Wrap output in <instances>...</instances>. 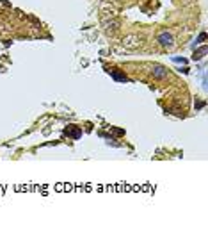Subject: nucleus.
Listing matches in <instances>:
<instances>
[{
  "label": "nucleus",
  "instance_id": "nucleus-1",
  "mask_svg": "<svg viewBox=\"0 0 208 232\" xmlns=\"http://www.w3.org/2000/svg\"><path fill=\"white\" fill-rule=\"evenodd\" d=\"M157 41H158L162 46H166V48H173V45H174L173 34H169V32H160L158 38H157Z\"/></svg>",
  "mask_w": 208,
  "mask_h": 232
},
{
  "label": "nucleus",
  "instance_id": "nucleus-2",
  "mask_svg": "<svg viewBox=\"0 0 208 232\" xmlns=\"http://www.w3.org/2000/svg\"><path fill=\"white\" fill-rule=\"evenodd\" d=\"M153 77L155 79H166L167 77V70H164L162 66H153Z\"/></svg>",
  "mask_w": 208,
  "mask_h": 232
},
{
  "label": "nucleus",
  "instance_id": "nucleus-3",
  "mask_svg": "<svg viewBox=\"0 0 208 232\" xmlns=\"http://www.w3.org/2000/svg\"><path fill=\"white\" fill-rule=\"evenodd\" d=\"M110 75H112V79L118 80V82H126V80H128V77H126L123 71H119V70H112Z\"/></svg>",
  "mask_w": 208,
  "mask_h": 232
},
{
  "label": "nucleus",
  "instance_id": "nucleus-4",
  "mask_svg": "<svg viewBox=\"0 0 208 232\" xmlns=\"http://www.w3.org/2000/svg\"><path fill=\"white\" fill-rule=\"evenodd\" d=\"M205 54H207V46H201L199 50H196V52H194V55H192V59H194V61H198V59H201V57H205Z\"/></svg>",
  "mask_w": 208,
  "mask_h": 232
},
{
  "label": "nucleus",
  "instance_id": "nucleus-5",
  "mask_svg": "<svg viewBox=\"0 0 208 232\" xmlns=\"http://www.w3.org/2000/svg\"><path fill=\"white\" fill-rule=\"evenodd\" d=\"M66 134H69V136H71L73 139H78V138L82 136V132H80L78 129H75V130H71V132H68V130H66Z\"/></svg>",
  "mask_w": 208,
  "mask_h": 232
},
{
  "label": "nucleus",
  "instance_id": "nucleus-6",
  "mask_svg": "<svg viewBox=\"0 0 208 232\" xmlns=\"http://www.w3.org/2000/svg\"><path fill=\"white\" fill-rule=\"evenodd\" d=\"M205 39H207V34H205V32H201V34H199V38H198V41H196V43H194V45H192V46H196V45H198V43H203V41H205Z\"/></svg>",
  "mask_w": 208,
  "mask_h": 232
},
{
  "label": "nucleus",
  "instance_id": "nucleus-7",
  "mask_svg": "<svg viewBox=\"0 0 208 232\" xmlns=\"http://www.w3.org/2000/svg\"><path fill=\"white\" fill-rule=\"evenodd\" d=\"M173 61H174V63H183V64L187 63V59H185V57H173Z\"/></svg>",
  "mask_w": 208,
  "mask_h": 232
},
{
  "label": "nucleus",
  "instance_id": "nucleus-8",
  "mask_svg": "<svg viewBox=\"0 0 208 232\" xmlns=\"http://www.w3.org/2000/svg\"><path fill=\"white\" fill-rule=\"evenodd\" d=\"M203 107H205V102H198L196 104V109H203Z\"/></svg>",
  "mask_w": 208,
  "mask_h": 232
},
{
  "label": "nucleus",
  "instance_id": "nucleus-9",
  "mask_svg": "<svg viewBox=\"0 0 208 232\" xmlns=\"http://www.w3.org/2000/svg\"><path fill=\"white\" fill-rule=\"evenodd\" d=\"M203 88L207 89V75H205V73H203Z\"/></svg>",
  "mask_w": 208,
  "mask_h": 232
},
{
  "label": "nucleus",
  "instance_id": "nucleus-10",
  "mask_svg": "<svg viewBox=\"0 0 208 232\" xmlns=\"http://www.w3.org/2000/svg\"><path fill=\"white\" fill-rule=\"evenodd\" d=\"M180 71H183V73H189V68H187V66H183V68H180Z\"/></svg>",
  "mask_w": 208,
  "mask_h": 232
}]
</instances>
